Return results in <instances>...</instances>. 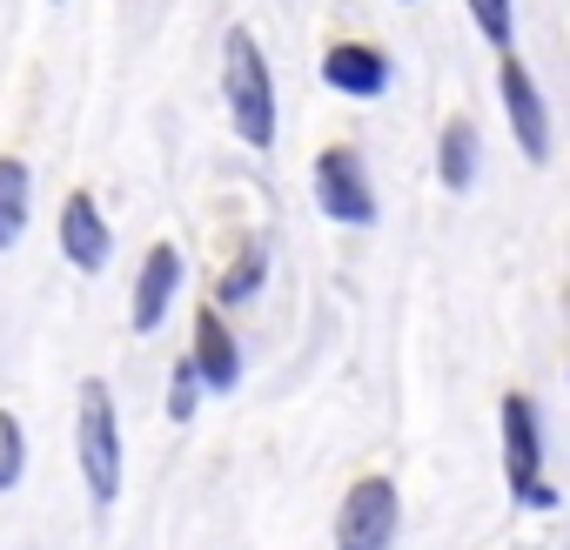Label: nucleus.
Listing matches in <instances>:
<instances>
[{
    "label": "nucleus",
    "mask_w": 570,
    "mask_h": 550,
    "mask_svg": "<svg viewBox=\"0 0 570 550\" xmlns=\"http://www.w3.org/2000/svg\"><path fill=\"white\" fill-rule=\"evenodd\" d=\"M222 108H228V128L242 148L268 155L275 135H282V101H275V68L255 41V28H228L222 35Z\"/></svg>",
    "instance_id": "obj_1"
},
{
    "label": "nucleus",
    "mask_w": 570,
    "mask_h": 550,
    "mask_svg": "<svg viewBox=\"0 0 570 550\" xmlns=\"http://www.w3.org/2000/svg\"><path fill=\"white\" fill-rule=\"evenodd\" d=\"M75 463H81V490L108 510L121 497V477H128V443H121L115 390L101 376H88L81 396H75Z\"/></svg>",
    "instance_id": "obj_2"
},
{
    "label": "nucleus",
    "mask_w": 570,
    "mask_h": 550,
    "mask_svg": "<svg viewBox=\"0 0 570 550\" xmlns=\"http://www.w3.org/2000/svg\"><path fill=\"white\" fill-rule=\"evenodd\" d=\"M497 436H503V483H510V503L550 517L563 497H557V483H550V470H543V450H550V443H543V410H537V396L510 390V396L497 403Z\"/></svg>",
    "instance_id": "obj_3"
},
{
    "label": "nucleus",
    "mask_w": 570,
    "mask_h": 550,
    "mask_svg": "<svg viewBox=\"0 0 570 550\" xmlns=\"http://www.w3.org/2000/svg\"><path fill=\"white\" fill-rule=\"evenodd\" d=\"M396 537H403L396 477H356L336 503V550H396Z\"/></svg>",
    "instance_id": "obj_4"
},
{
    "label": "nucleus",
    "mask_w": 570,
    "mask_h": 550,
    "mask_svg": "<svg viewBox=\"0 0 570 550\" xmlns=\"http://www.w3.org/2000/svg\"><path fill=\"white\" fill-rule=\"evenodd\" d=\"M309 195H316L323 222H343V228H370L383 215L376 181H370V168H363L356 148H323L316 168H309Z\"/></svg>",
    "instance_id": "obj_5"
},
{
    "label": "nucleus",
    "mask_w": 570,
    "mask_h": 550,
    "mask_svg": "<svg viewBox=\"0 0 570 550\" xmlns=\"http://www.w3.org/2000/svg\"><path fill=\"white\" fill-rule=\"evenodd\" d=\"M497 101H503V115H510V141H517V155H523V161H550V148H557L550 101H543L530 61H517V48L497 55Z\"/></svg>",
    "instance_id": "obj_6"
},
{
    "label": "nucleus",
    "mask_w": 570,
    "mask_h": 550,
    "mask_svg": "<svg viewBox=\"0 0 570 550\" xmlns=\"http://www.w3.org/2000/svg\"><path fill=\"white\" fill-rule=\"evenodd\" d=\"M181 289H188V262H181V248H175V242H155V248L141 255V268H135V296H128V330H135V336H155V330H161V323L175 316Z\"/></svg>",
    "instance_id": "obj_7"
},
{
    "label": "nucleus",
    "mask_w": 570,
    "mask_h": 550,
    "mask_svg": "<svg viewBox=\"0 0 570 550\" xmlns=\"http://www.w3.org/2000/svg\"><path fill=\"white\" fill-rule=\"evenodd\" d=\"M55 242H61V262L75 275H101L115 262V222L101 215V202L88 188H68L61 195V215H55Z\"/></svg>",
    "instance_id": "obj_8"
},
{
    "label": "nucleus",
    "mask_w": 570,
    "mask_h": 550,
    "mask_svg": "<svg viewBox=\"0 0 570 550\" xmlns=\"http://www.w3.org/2000/svg\"><path fill=\"white\" fill-rule=\"evenodd\" d=\"M323 88L343 95V101H383L396 88V61L376 41H336L323 55Z\"/></svg>",
    "instance_id": "obj_9"
},
{
    "label": "nucleus",
    "mask_w": 570,
    "mask_h": 550,
    "mask_svg": "<svg viewBox=\"0 0 570 550\" xmlns=\"http://www.w3.org/2000/svg\"><path fill=\"white\" fill-rule=\"evenodd\" d=\"M188 363L202 370L208 396H222V390L242 383V336L228 330V310H215V303L195 310V323H188Z\"/></svg>",
    "instance_id": "obj_10"
},
{
    "label": "nucleus",
    "mask_w": 570,
    "mask_h": 550,
    "mask_svg": "<svg viewBox=\"0 0 570 550\" xmlns=\"http://www.w3.org/2000/svg\"><path fill=\"white\" fill-rule=\"evenodd\" d=\"M476 175H483V135H476V121L450 115V121L436 128V181H443L450 195H470Z\"/></svg>",
    "instance_id": "obj_11"
},
{
    "label": "nucleus",
    "mask_w": 570,
    "mask_h": 550,
    "mask_svg": "<svg viewBox=\"0 0 570 550\" xmlns=\"http://www.w3.org/2000/svg\"><path fill=\"white\" fill-rule=\"evenodd\" d=\"M35 222V168L21 155H0V255L28 242Z\"/></svg>",
    "instance_id": "obj_12"
},
{
    "label": "nucleus",
    "mask_w": 570,
    "mask_h": 550,
    "mask_svg": "<svg viewBox=\"0 0 570 550\" xmlns=\"http://www.w3.org/2000/svg\"><path fill=\"white\" fill-rule=\"evenodd\" d=\"M262 283H268V248L262 242H242L228 262H222V275H215V310H248L255 296H262Z\"/></svg>",
    "instance_id": "obj_13"
},
{
    "label": "nucleus",
    "mask_w": 570,
    "mask_h": 550,
    "mask_svg": "<svg viewBox=\"0 0 570 550\" xmlns=\"http://www.w3.org/2000/svg\"><path fill=\"white\" fill-rule=\"evenodd\" d=\"M202 396H208V383H202V370H195L188 356H175V370H168V396H161V410H168V423H195V410H202Z\"/></svg>",
    "instance_id": "obj_14"
},
{
    "label": "nucleus",
    "mask_w": 570,
    "mask_h": 550,
    "mask_svg": "<svg viewBox=\"0 0 570 550\" xmlns=\"http://www.w3.org/2000/svg\"><path fill=\"white\" fill-rule=\"evenodd\" d=\"M463 8H470L476 35H483L497 55H510V41H517V0H463Z\"/></svg>",
    "instance_id": "obj_15"
},
{
    "label": "nucleus",
    "mask_w": 570,
    "mask_h": 550,
    "mask_svg": "<svg viewBox=\"0 0 570 550\" xmlns=\"http://www.w3.org/2000/svg\"><path fill=\"white\" fill-rule=\"evenodd\" d=\"M21 477H28V430H21L14 410H0V497H8Z\"/></svg>",
    "instance_id": "obj_16"
},
{
    "label": "nucleus",
    "mask_w": 570,
    "mask_h": 550,
    "mask_svg": "<svg viewBox=\"0 0 570 550\" xmlns=\"http://www.w3.org/2000/svg\"><path fill=\"white\" fill-rule=\"evenodd\" d=\"M403 8H410V0H403Z\"/></svg>",
    "instance_id": "obj_17"
},
{
    "label": "nucleus",
    "mask_w": 570,
    "mask_h": 550,
    "mask_svg": "<svg viewBox=\"0 0 570 550\" xmlns=\"http://www.w3.org/2000/svg\"><path fill=\"white\" fill-rule=\"evenodd\" d=\"M563 376H570V370H563Z\"/></svg>",
    "instance_id": "obj_18"
}]
</instances>
